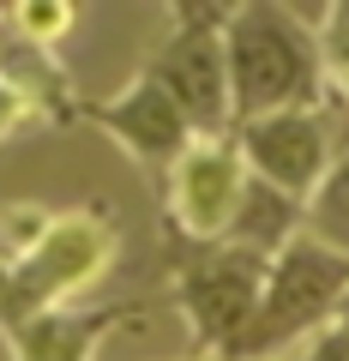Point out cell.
Returning a JSON list of instances; mask_svg holds the SVG:
<instances>
[{
	"instance_id": "277c9868",
	"label": "cell",
	"mask_w": 349,
	"mask_h": 361,
	"mask_svg": "<svg viewBox=\"0 0 349 361\" xmlns=\"http://www.w3.org/2000/svg\"><path fill=\"white\" fill-rule=\"evenodd\" d=\"M265 277H271V259L241 241H175V295L193 325V343L211 361H223V349L247 331Z\"/></svg>"
},
{
	"instance_id": "ba28073f",
	"label": "cell",
	"mask_w": 349,
	"mask_h": 361,
	"mask_svg": "<svg viewBox=\"0 0 349 361\" xmlns=\"http://www.w3.org/2000/svg\"><path fill=\"white\" fill-rule=\"evenodd\" d=\"M73 115L97 121V127H103L109 139H121L139 163H163V169L199 139V133L187 127V115L175 109V97H169L151 73H139V85H127L115 103H78Z\"/></svg>"
},
{
	"instance_id": "9c48e42d",
	"label": "cell",
	"mask_w": 349,
	"mask_h": 361,
	"mask_svg": "<svg viewBox=\"0 0 349 361\" xmlns=\"http://www.w3.org/2000/svg\"><path fill=\"white\" fill-rule=\"evenodd\" d=\"M151 307L127 301V307H49L30 313V319L6 325V343L18 361H91L97 343L115 331L121 319H145Z\"/></svg>"
},
{
	"instance_id": "7a4b0ae2",
	"label": "cell",
	"mask_w": 349,
	"mask_h": 361,
	"mask_svg": "<svg viewBox=\"0 0 349 361\" xmlns=\"http://www.w3.org/2000/svg\"><path fill=\"white\" fill-rule=\"evenodd\" d=\"M343 289H349V259L331 253L325 241H313V235L301 229L295 241L277 247L265 295H259L247 331L223 349V361H271V355H283V349H295L301 337H319L325 325H331Z\"/></svg>"
},
{
	"instance_id": "7c38bea8",
	"label": "cell",
	"mask_w": 349,
	"mask_h": 361,
	"mask_svg": "<svg viewBox=\"0 0 349 361\" xmlns=\"http://www.w3.org/2000/svg\"><path fill=\"white\" fill-rule=\"evenodd\" d=\"M13 25H18V37H25V42L49 49V42H61L66 30L78 25V13H73V6H61V0H54V6H13Z\"/></svg>"
},
{
	"instance_id": "5b68a950",
	"label": "cell",
	"mask_w": 349,
	"mask_h": 361,
	"mask_svg": "<svg viewBox=\"0 0 349 361\" xmlns=\"http://www.w3.org/2000/svg\"><path fill=\"white\" fill-rule=\"evenodd\" d=\"M223 18H229V6H181L175 13V30L157 49V61L145 66L175 97V109L187 115V127L199 139H223L235 127V115H229V66H223Z\"/></svg>"
},
{
	"instance_id": "6da1fadb",
	"label": "cell",
	"mask_w": 349,
	"mask_h": 361,
	"mask_svg": "<svg viewBox=\"0 0 349 361\" xmlns=\"http://www.w3.org/2000/svg\"><path fill=\"white\" fill-rule=\"evenodd\" d=\"M223 66H229L235 127L277 115V109L319 103V37L289 6H265V0L229 6V18H223Z\"/></svg>"
},
{
	"instance_id": "8992f818",
	"label": "cell",
	"mask_w": 349,
	"mask_h": 361,
	"mask_svg": "<svg viewBox=\"0 0 349 361\" xmlns=\"http://www.w3.org/2000/svg\"><path fill=\"white\" fill-rule=\"evenodd\" d=\"M235 151H241V169L265 187H277L283 199H295L307 211L313 187L325 180L331 169V151H337V133H331V109L325 103H307V109H277V115H259V121H241L229 133Z\"/></svg>"
},
{
	"instance_id": "5bb4252c",
	"label": "cell",
	"mask_w": 349,
	"mask_h": 361,
	"mask_svg": "<svg viewBox=\"0 0 349 361\" xmlns=\"http://www.w3.org/2000/svg\"><path fill=\"white\" fill-rule=\"evenodd\" d=\"M331 325H349V289H343V301H337V313H331Z\"/></svg>"
},
{
	"instance_id": "4fadbf2b",
	"label": "cell",
	"mask_w": 349,
	"mask_h": 361,
	"mask_svg": "<svg viewBox=\"0 0 349 361\" xmlns=\"http://www.w3.org/2000/svg\"><path fill=\"white\" fill-rule=\"evenodd\" d=\"M301 361H349V325H325V331L307 343Z\"/></svg>"
},
{
	"instance_id": "8fae6325",
	"label": "cell",
	"mask_w": 349,
	"mask_h": 361,
	"mask_svg": "<svg viewBox=\"0 0 349 361\" xmlns=\"http://www.w3.org/2000/svg\"><path fill=\"white\" fill-rule=\"evenodd\" d=\"M301 217H307V235H313V241H325L331 253L349 259V133L337 139L331 169H325V180L313 187V199H307Z\"/></svg>"
},
{
	"instance_id": "3957f363",
	"label": "cell",
	"mask_w": 349,
	"mask_h": 361,
	"mask_svg": "<svg viewBox=\"0 0 349 361\" xmlns=\"http://www.w3.org/2000/svg\"><path fill=\"white\" fill-rule=\"evenodd\" d=\"M109 259H115V223H109L103 205H78V211H61V217H42V229L13 253L0 325L66 307L78 289H91L109 271Z\"/></svg>"
},
{
	"instance_id": "9a60e30c",
	"label": "cell",
	"mask_w": 349,
	"mask_h": 361,
	"mask_svg": "<svg viewBox=\"0 0 349 361\" xmlns=\"http://www.w3.org/2000/svg\"><path fill=\"white\" fill-rule=\"evenodd\" d=\"M6 277H13V265H6V259H0V301H6Z\"/></svg>"
},
{
	"instance_id": "30bf717a",
	"label": "cell",
	"mask_w": 349,
	"mask_h": 361,
	"mask_svg": "<svg viewBox=\"0 0 349 361\" xmlns=\"http://www.w3.org/2000/svg\"><path fill=\"white\" fill-rule=\"evenodd\" d=\"M295 223H301V205H295V199H283L277 187H265V180L247 175L241 205H235V223H229V235H223V241H241V247H253V253L277 259V247L301 235Z\"/></svg>"
},
{
	"instance_id": "52a82bcc",
	"label": "cell",
	"mask_w": 349,
	"mask_h": 361,
	"mask_svg": "<svg viewBox=\"0 0 349 361\" xmlns=\"http://www.w3.org/2000/svg\"><path fill=\"white\" fill-rule=\"evenodd\" d=\"M247 169L235 139H193L175 163H169V193H163V223L169 241H223L241 205Z\"/></svg>"
}]
</instances>
